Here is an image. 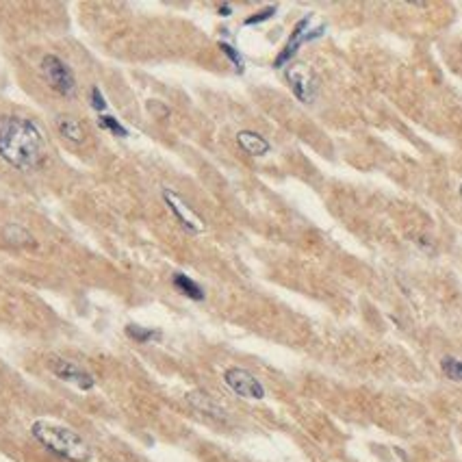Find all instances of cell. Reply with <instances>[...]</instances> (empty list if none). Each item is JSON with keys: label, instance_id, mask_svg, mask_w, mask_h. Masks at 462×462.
I'll return each mask as SVG.
<instances>
[{"label": "cell", "instance_id": "1", "mask_svg": "<svg viewBox=\"0 0 462 462\" xmlns=\"http://www.w3.org/2000/svg\"><path fill=\"white\" fill-rule=\"evenodd\" d=\"M0 156L24 172L40 167L46 158L42 131L26 117H0Z\"/></svg>", "mask_w": 462, "mask_h": 462}, {"label": "cell", "instance_id": "2", "mask_svg": "<svg viewBox=\"0 0 462 462\" xmlns=\"http://www.w3.org/2000/svg\"><path fill=\"white\" fill-rule=\"evenodd\" d=\"M31 434L38 438L48 452H52L63 460L87 462L92 458V447L87 445V440L79 432H74L72 428H65L61 423L35 421L31 425Z\"/></svg>", "mask_w": 462, "mask_h": 462}, {"label": "cell", "instance_id": "3", "mask_svg": "<svg viewBox=\"0 0 462 462\" xmlns=\"http://www.w3.org/2000/svg\"><path fill=\"white\" fill-rule=\"evenodd\" d=\"M42 74L46 83L55 90L57 94L65 98H74L76 96V79L72 74V69L65 61H61L55 55H46L42 59Z\"/></svg>", "mask_w": 462, "mask_h": 462}, {"label": "cell", "instance_id": "4", "mask_svg": "<svg viewBox=\"0 0 462 462\" xmlns=\"http://www.w3.org/2000/svg\"><path fill=\"white\" fill-rule=\"evenodd\" d=\"M308 24H311V15L302 17V20L295 24V28H293V33H291L289 42L284 44V48L280 50V55H278L276 61H274V67H278V69L284 67V65H287V63L295 57V52L302 48V44H306V42H311V40L322 38L324 31H326V26H319V28H315V31H308Z\"/></svg>", "mask_w": 462, "mask_h": 462}, {"label": "cell", "instance_id": "5", "mask_svg": "<svg viewBox=\"0 0 462 462\" xmlns=\"http://www.w3.org/2000/svg\"><path fill=\"white\" fill-rule=\"evenodd\" d=\"M224 382L233 388L239 397H245V399H263L265 397L263 384L245 369H239V367L228 369L224 373Z\"/></svg>", "mask_w": 462, "mask_h": 462}, {"label": "cell", "instance_id": "6", "mask_svg": "<svg viewBox=\"0 0 462 462\" xmlns=\"http://www.w3.org/2000/svg\"><path fill=\"white\" fill-rule=\"evenodd\" d=\"M50 367H52V373H55L57 378H61L63 382H67V384H74L81 390H92L94 388V376H92V373L81 369L74 363L55 358Z\"/></svg>", "mask_w": 462, "mask_h": 462}, {"label": "cell", "instance_id": "7", "mask_svg": "<svg viewBox=\"0 0 462 462\" xmlns=\"http://www.w3.org/2000/svg\"><path fill=\"white\" fill-rule=\"evenodd\" d=\"M163 198H165V204L170 206V211L174 213V217L179 220V222L183 224V228H187L189 233H200V230L204 228V226H202V220L195 215V213H193L174 191L167 189V191L163 193Z\"/></svg>", "mask_w": 462, "mask_h": 462}, {"label": "cell", "instance_id": "8", "mask_svg": "<svg viewBox=\"0 0 462 462\" xmlns=\"http://www.w3.org/2000/svg\"><path fill=\"white\" fill-rule=\"evenodd\" d=\"M287 81H289L291 90H293L297 100H302V102H311L313 100L315 85H313V79H311L308 69L304 65H293L287 72Z\"/></svg>", "mask_w": 462, "mask_h": 462}, {"label": "cell", "instance_id": "9", "mask_svg": "<svg viewBox=\"0 0 462 462\" xmlns=\"http://www.w3.org/2000/svg\"><path fill=\"white\" fill-rule=\"evenodd\" d=\"M237 144L245 154H250V156H263V154H267L272 150L270 141L265 137H261L258 133H252V131H241L237 135Z\"/></svg>", "mask_w": 462, "mask_h": 462}, {"label": "cell", "instance_id": "10", "mask_svg": "<svg viewBox=\"0 0 462 462\" xmlns=\"http://www.w3.org/2000/svg\"><path fill=\"white\" fill-rule=\"evenodd\" d=\"M172 282H174V287L179 289L185 297H189V299H195V302H202L204 299V291H202V287L198 282H193L189 276H185V274H174V278H172Z\"/></svg>", "mask_w": 462, "mask_h": 462}, {"label": "cell", "instance_id": "11", "mask_svg": "<svg viewBox=\"0 0 462 462\" xmlns=\"http://www.w3.org/2000/svg\"><path fill=\"white\" fill-rule=\"evenodd\" d=\"M187 399H189L195 408H198V411H202V413H206V415H211V417H220V419L224 417L222 408H220L215 402H213L208 395H204L202 390H193V393L187 395Z\"/></svg>", "mask_w": 462, "mask_h": 462}, {"label": "cell", "instance_id": "12", "mask_svg": "<svg viewBox=\"0 0 462 462\" xmlns=\"http://www.w3.org/2000/svg\"><path fill=\"white\" fill-rule=\"evenodd\" d=\"M57 126H59V133H61L65 139L74 141V144H83L85 133H83V126H81V122H79V119H74V117H65V115H63V117H59Z\"/></svg>", "mask_w": 462, "mask_h": 462}, {"label": "cell", "instance_id": "13", "mask_svg": "<svg viewBox=\"0 0 462 462\" xmlns=\"http://www.w3.org/2000/svg\"><path fill=\"white\" fill-rule=\"evenodd\" d=\"M126 334L131 336L133 341L137 343H150V341H156L161 339V332L154 330V328H141L137 324H129L126 326Z\"/></svg>", "mask_w": 462, "mask_h": 462}, {"label": "cell", "instance_id": "14", "mask_svg": "<svg viewBox=\"0 0 462 462\" xmlns=\"http://www.w3.org/2000/svg\"><path fill=\"white\" fill-rule=\"evenodd\" d=\"M98 124H100V129L113 133L115 137H129V131L124 129L122 124H119V119H115L113 115H100V117H98Z\"/></svg>", "mask_w": 462, "mask_h": 462}, {"label": "cell", "instance_id": "15", "mask_svg": "<svg viewBox=\"0 0 462 462\" xmlns=\"http://www.w3.org/2000/svg\"><path fill=\"white\" fill-rule=\"evenodd\" d=\"M440 367H443V371H445V376H447L449 380L462 382V361H456V358L447 356V358H443Z\"/></svg>", "mask_w": 462, "mask_h": 462}, {"label": "cell", "instance_id": "16", "mask_svg": "<svg viewBox=\"0 0 462 462\" xmlns=\"http://www.w3.org/2000/svg\"><path fill=\"white\" fill-rule=\"evenodd\" d=\"M220 50H222L224 55H226V57L230 59V63L235 65V69H237V72H243V59H241V55H239V52H237V50H235L233 46H230V44H226V42H220Z\"/></svg>", "mask_w": 462, "mask_h": 462}, {"label": "cell", "instance_id": "17", "mask_svg": "<svg viewBox=\"0 0 462 462\" xmlns=\"http://www.w3.org/2000/svg\"><path fill=\"white\" fill-rule=\"evenodd\" d=\"M276 13V7H265V9H261V11H256L254 15H250V17H245V26H252V24H261V22H267L270 17Z\"/></svg>", "mask_w": 462, "mask_h": 462}, {"label": "cell", "instance_id": "18", "mask_svg": "<svg viewBox=\"0 0 462 462\" xmlns=\"http://www.w3.org/2000/svg\"><path fill=\"white\" fill-rule=\"evenodd\" d=\"M90 100H92V106H94L96 111H104V109H106V100L102 98L100 87H94L92 94H90Z\"/></svg>", "mask_w": 462, "mask_h": 462}, {"label": "cell", "instance_id": "19", "mask_svg": "<svg viewBox=\"0 0 462 462\" xmlns=\"http://www.w3.org/2000/svg\"><path fill=\"white\" fill-rule=\"evenodd\" d=\"M217 11H220V15H222V17H228L230 13H233V7H230V5H220V9H217Z\"/></svg>", "mask_w": 462, "mask_h": 462}, {"label": "cell", "instance_id": "20", "mask_svg": "<svg viewBox=\"0 0 462 462\" xmlns=\"http://www.w3.org/2000/svg\"><path fill=\"white\" fill-rule=\"evenodd\" d=\"M460 195H462V185H460Z\"/></svg>", "mask_w": 462, "mask_h": 462}]
</instances>
